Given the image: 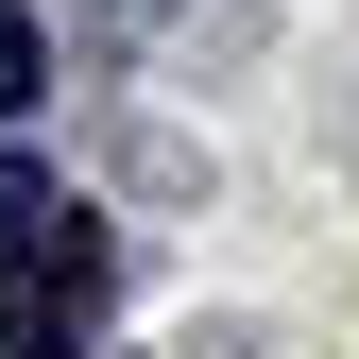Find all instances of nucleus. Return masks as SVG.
I'll return each mask as SVG.
<instances>
[{
	"mask_svg": "<svg viewBox=\"0 0 359 359\" xmlns=\"http://www.w3.org/2000/svg\"><path fill=\"white\" fill-rule=\"evenodd\" d=\"M86 274H103L86 205H52L34 171H0V359H69V325H86Z\"/></svg>",
	"mask_w": 359,
	"mask_h": 359,
	"instance_id": "1",
	"label": "nucleus"
},
{
	"mask_svg": "<svg viewBox=\"0 0 359 359\" xmlns=\"http://www.w3.org/2000/svg\"><path fill=\"white\" fill-rule=\"evenodd\" d=\"M34 103V18H0V120Z\"/></svg>",
	"mask_w": 359,
	"mask_h": 359,
	"instance_id": "2",
	"label": "nucleus"
}]
</instances>
